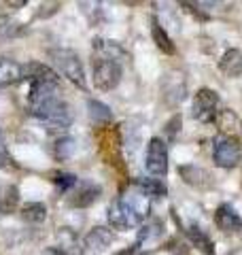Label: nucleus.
<instances>
[{"label": "nucleus", "mask_w": 242, "mask_h": 255, "mask_svg": "<svg viewBox=\"0 0 242 255\" xmlns=\"http://www.w3.org/2000/svg\"><path fill=\"white\" fill-rule=\"evenodd\" d=\"M149 196L138 187H132L109 206V223L115 230H132L149 217Z\"/></svg>", "instance_id": "nucleus-1"}, {"label": "nucleus", "mask_w": 242, "mask_h": 255, "mask_svg": "<svg viewBox=\"0 0 242 255\" xmlns=\"http://www.w3.org/2000/svg\"><path fill=\"white\" fill-rule=\"evenodd\" d=\"M49 58L53 62V66L58 68L68 81H72L77 87H81V90H85L87 87L85 70H83V64H81L79 55L75 51L72 49H51Z\"/></svg>", "instance_id": "nucleus-2"}, {"label": "nucleus", "mask_w": 242, "mask_h": 255, "mask_svg": "<svg viewBox=\"0 0 242 255\" xmlns=\"http://www.w3.org/2000/svg\"><path fill=\"white\" fill-rule=\"evenodd\" d=\"M213 159L219 168H236L242 162V145L234 136H219L213 142Z\"/></svg>", "instance_id": "nucleus-3"}, {"label": "nucleus", "mask_w": 242, "mask_h": 255, "mask_svg": "<svg viewBox=\"0 0 242 255\" xmlns=\"http://www.w3.org/2000/svg\"><path fill=\"white\" fill-rule=\"evenodd\" d=\"M121 64L117 60H109V58H96L94 60V85L100 92H111L115 90L121 81Z\"/></svg>", "instance_id": "nucleus-4"}, {"label": "nucleus", "mask_w": 242, "mask_h": 255, "mask_svg": "<svg viewBox=\"0 0 242 255\" xmlns=\"http://www.w3.org/2000/svg\"><path fill=\"white\" fill-rule=\"evenodd\" d=\"M144 170H147L153 179L166 177V172H168V149H166V142L159 136H153L147 145Z\"/></svg>", "instance_id": "nucleus-5"}, {"label": "nucleus", "mask_w": 242, "mask_h": 255, "mask_svg": "<svg viewBox=\"0 0 242 255\" xmlns=\"http://www.w3.org/2000/svg\"><path fill=\"white\" fill-rule=\"evenodd\" d=\"M217 105H219V96L217 92L208 90V87H202L198 90L196 98H193V119H198L202 124H211L217 117Z\"/></svg>", "instance_id": "nucleus-6"}, {"label": "nucleus", "mask_w": 242, "mask_h": 255, "mask_svg": "<svg viewBox=\"0 0 242 255\" xmlns=\"http://www.w3.org/2000/svg\"><path fill=\"white\" fill-rule=\"evenodd\" d=\"M72 119H75V113H72L70 105H68V102H60V105L55 107L51 113H47L43 119H40V124H45L47 132L62 134V132H66L70 128Z\"/></svg>", "instance_id": "nucleus-7"}, {"label": "nucleus", "mask_w": 242, "mask_h": 255, "mask_svg": "<svg viewBox=\"0 0 242 255\" xmlns=\"http://www.w3.org/2000/svg\"><path fill=\"white\" fill-rule=\"evenodd\" d=\"M161 90H164V98L170 107H176L179 102H183L185 96H187V87H185L183 73H179V70L168 73L164 77V81H161Z\"/></svg>", "instance_id": "nucleus-8"}, {"label": "nucleus", "mask_w": 242, "mask_h": 255, "mask_svg": "<svg viewBox=\"0 0 242 255\" xmlns=\"http://www.w3.org/2000/svg\"><path fill=\"white\" fill-rule=\"evenodd\" d=\"M215 226L225 234H242V217L230 204H221L215 211Z\"/></svg>", "instance_id": "nucleus-9"}, {"label": "nucleus", "mask_w": 242, "mask_h": 255, "mask_svg": "<svg viewBox=\"0 0 242 255\" xmlns=\"http://www.w3.org/2000/svg\"><path fill=\"white\" fill-rule=\"evenodd\" d=\"M98 198H100V187L90 181H83V183H77V189L68 198V204L75 206V209H85V206H92Z\"/></svg>", "instance_id": "nucleus-10"}, {"label": "nucleus", "mask_w": 242, "mask_h": 255, "mask_svg": "<svg viewBox=\"0 0 242 255\" xmlns=\"http://www.w3.org/2000/svg\"><path fill=\"white\" fill-rule=\"evenodd\" d=\"M113 232L109 228H104V226H96L90 230V234L85 236V251H92V253H102V251H107L111 243H113Z\"/></svg>", "instance_id": "nucleus-11"}, {"label": "nucleus", "mask_w": 242, "mask_h": 255, "mask_svg": "<svg viewBox=\"0 0 242 255\" xmlns=\"http://www.w3.org/2000/svg\"><path fill=\"white\" fill-rule=\"evenodd\" d=\"M215 124H217V128H219V134H223V136H234L236 138L238 134L242 132V119L234 113L232 109L219 111L217 117H215Z\"/></svg>", "instance_id": "nucleus-12"}, {"label": "nucleus", "mask_w": 242, "mask_h": 255, "mask_svg": "<svg viewBox=\"0 0 242 255\" xmlns=\"http://www.w3.org/2000/svg\"><path fill=\"white\" fill-rule=\"evenodd\" d=\"M219 68H221V73L228 75V77H236V79L242 77V51L228 49L221 55Z\"/></svg>", "instance_id": "nucleus-13"}, {"label": "nucleus", "mask_w": 242, "mask_h": 255, "mask_svg": "<svg viewBox=\"0 0 242 255\" xmlns=\"http://www.w3.org/2000/svg\"><path fill=\"white\" fill-rule=\"evenodd\" d=\"M23 79V66L11 58H0V85H11Z\"/></svg>", "instance_id": "nucleus-14"}, {"label": "nucleus", "mask_w": 242, "mask_h": 255, "mask_svg": "<svg viewBox=\"0 0 242 255\" xmlns=\"http://www.w3.org/2000/svg\"><path fill=\"white\" fill-rule=\"evenodd\" d=\"M58 238L62 243V253L64 255H85V247L81 245L79 236L72 232L70 228H60Z\"/></svg>", "instance_id": "nucleus-15"}, {"label": "nucleus", "mask_w": 242, "mask_h": 255, "mask_svg": "<svg viewBox=\"0 0 242 255\" xmlns=\"http://www.w3.org/2000/svg\"><path fill=\"white\" fill-rule=\"evenodd\" d=\"M94 51L96 58H109V60H117L123 58V49L115 43V41H107V38H94Z\"/></svg>", "instance_id": "nucleus-16"}, {"label": "nucleus", "mask_w": 242, "mask_h": 255, "mask_svg": "<svg viewBox=\"0 0 242 255\" xmlns=\"http://www.w3.org/2000/svg\"><path fill=\"white\" fill-rule=\"evenodd\" d=\"M151 36H153V43L157 45V49L159 51H164L168 55H172L176 51V47L172 43V38L168 36V32L164 30V26L157 21V19H153V26H151Z\"/></svg>", "instance_id": "nucleus-17"}, {"label": "nucleus", "mask_w": 242, "mask_h": 255, "mask_svg": "<svg viewBox=\"0 0 242 255\" xmlns=\"http://www.w3.org/2000/svg\"><path fill=\"white\" fill-rule=\"evenodd\" d=\"M134 187H138L140 191H144L149 198L166 196V191H168L166 185H164V181H159V179H136Z\"/></svg>", "instance_id": "nucleus-18"}, {"label": "nucleus", "mask_w": 242, "mask_h": 255, "mask_svg": "<svg viewBox=\"0 0 242 255\" xmlns=\"http://www.w3.org/2000/svg\"><path fill=\"white\" fill-rule=\"evenodd\" d=\"M87 109H90V119L96 126H104L113 119V113L107 105H102L100 100H90L87 102Z\"/></svg>", "instance_id": "nucleus-19"}, {"label": "nucleus", "mask_w": 242, "mask_h": 255, "mask_svg": "<svg viewBox=\"0 0 242 255\" xmlns=\"http://www.w3.org/2000/svg\"><path fill=\"white\" fill-rule=\"evenodd\" d=\"M21 219L28 223H43L47 219V206L40 202H28L21 209Z\"/></svg>", "instance_id": "nucleus-20"}, {"label": "nucleus", "mask_w": 242, "mask_h": 255, "mask_svg": "<svg viewBox=\"0 0 242 255\" xmlns=\"http://www.w3.org/2000/svg\"><path fill=\"white\" fill-rule=\"evenodd\" d=\"M75 149H77L75 138H70V136H60L58 140H55V145H53V155H55V159L64 162V159H68L72 153H75Z\"/></svg>", "instance_id": "nucleus-21"}, {"label": "nucleus", "mask_w": 242, "mask_h": 255, "mask_svg": "<svg viewBox=\"0 0 242 255\" xmlns=\"http://www.w3.org/2000/svg\"><path fill=\"white\" fill-rule=\"evenodd\" d=\"M181 174H183V179L189 183V185H206L208 181H204V179H200V177H208V174L204 172V170H200V168H196V166H183V168L179 170Z\"/></svg>", "instance_id": "nucleus-22"}, {"label": "nucleus", "mask_w": 242, "mask_h": 255, "mask_svg": "<svg viewBox=\"0 0 242 255\" xmlns=\"http://www.w3.org/2000/svg\"><path fill=\"white\" fill-rule=\"evenodd\" d=\"M189 236H191V241L196 243L202 251H204L206 255H215V251H213V245H211V241L202 234V230L198 228V226H191L189 228Z\"/></svg>", "instance_id": "nucleus-23"}, {"label": "nucleus", "mask_w": 242, "mask_h": 255, "mask_svg": "<svg viewBox=\"0 0 242 255\" xmlns=\"http://www.w3.org/2000/svg\"><path fill=\"white\" fill-rule=\"evenodd\" d=\"M51 181H53L62 191H68V189H72V187H77V183H79V179L75 177V174H70V172H53V174H51Z\"/></svg>", "instance_id": "nucleus-24"}, {"label": "nucleus", "mask_w": 242, "mask_h": 255, "mask_svg": "<svg viewBox=\"0 0 242 255\" xmlns=\"http://www.w3.org/2000/svg\"><path fill=\"white\" fill-rule=\"evenodd\" d=\"M0 168H2V170H13V168H17V166H15V162H13V157H11V153H9V149H6L2 130H0Z\"/></svg>", "instance_id": "nucleus-25"}, {"label": "nucleus", "mask_w": 242, "mask_h": 255, "mask_svg": "<svg viewBox=\"0 0 242 255\" xmlns=\"http://www.w3.org/2000/svg\"><path fill=\"white\" fill-rule=\"evenodd\" d=\"M17 202H19L17 187H9V189H6V194H4V202L0 204V211H2V213H11V211H15Z\"/></svg>", "instance_id": "nucleus-26"}, {"label": "nucleus", "mask_w": 242, "mask_h": 255, "mask_svg": "<svg viewBox=\"0 0 242 255\" xmlns=\"http://www.w3.org/2000/svg\"><path fill=\"white\" fill-rule=\"evenodd\" d=\"M181 124H183V119H181L179 113L170 117V122H168L166 128H164V132H166L168 140H176V134H179V130H181Z\"/></svg>", "instance_id": "nucleus-27"}, {"label": "nucleus", "mask_w": 242, "mask_h": 255, "mask_svg": "<svg viewBox=\"0 0 242 255\" xmlns=\"http://www.w3.org/2000/svg\"><path fill=\"white\" fill-rule=\"evenodd\" d=\"M40 255H64L62 249H58V247H49V249H45Z\"/></svg>", "instance_id": "nucleus-28"}, {"label": "nucleus", "mask_w": 242, "mask_h": 255, "mask_svg": "<svg viewBox=\"0 0 242 255\" xmlns=\"http://www.w3.org/2000/svg\"><path fill=\"white\" fill-rule=\"evenodd\" d=\"M144 255H147V253H144Z\"/></svg>", "instance_id": "nucleus-29"}]
</instances>
